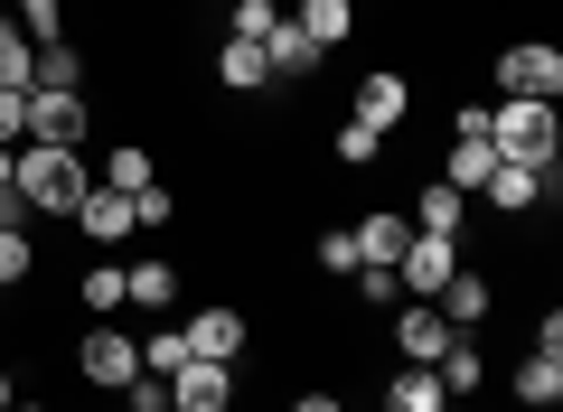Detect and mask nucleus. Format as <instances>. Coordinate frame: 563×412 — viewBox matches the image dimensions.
I'll return each instance as SVG.
<instances>
[{
    "label": "nucleus",
    "instance_id": "36",
    "mask_svg": "<svg viewBox=\"0 0 563 412\" xmlns=\"http://www.w3.org/2000/svg\"><path fill=\"white\" fill-rule=\"evenodd\" d=\"M20 132H29V94H0V141L20 151Z\"/></svg>",
    "mask_w": 563,
    "mask_h": 412
},
{
    "label": "nucleus",
    "instance_id": "23",
    "mask_svg": "<svg viewBox=\"0 0 563 412\" xmlns=\"http://www.w3.org/2000/svg\"><path fill=\"white\" fill-rule=\"evenodd\" d=\"M432 375H442V393H451V403H461V393H479V385H488V356H479V347H470V329H461V337H451V347H442V356H432Z\"/></svg>",
    "mask_w": 563,
    "mask_h": 412
},
{
    "label": "nucleus",
    "instance_id": "6",
    "mask_svg": "<svg viewBox=\"0 0 563 412\" xmlns=\"http://www.w3.org/2000/svg\"><path fill=\"white\" fill-rule=\"evenodd\" d=\"M85 132H95V94H29V132L38 151H85Z\"/></svg>",
    "mask_w": 563,
    "mask_h": 412
},
{
    "label": "nucleus",
    "instance_id": "38",
    "mask_svg": "<svg viewBox=\"0 0 563 412\" xmlns=\"http://www.w3.org/2000/svg\"><path fill=\"white\" fill-rule=\"evenodd\" d=\"M10 403H20V375H10V356H0V412H10Z\"/></svg>",
    "mask_w": 563,
    "mask_h": 412
},
{
    "label": "nucleus",
    "instance_id": "17",
    "mask_svg": "<svg viewBox=\"0 0 563 412\" xmlns=\"http://www.w3.org/2000/svg\"><path fill=\"white\" fill-rule=\"evenodd\" d=\"M347 235H357V263H385V272H395V254L413 244V225H404V207H376V216L347 225Z\"/></svg>",
    "mask_w": 563,
    "mask_h": 412
},
{
    "label": "nucleus",
    "instance_id": "34",
    "mask_svg": "<svg viewBox=\"0 0 563 412\" xmlns=\"http://www.w3.org/2000/svg\"><path fill=\"white\" fill-rule=\"evenodd\" d=\"M122 412H169V375H132L122 385Z\"/></svg>",
    "mask_w": 563,
    "mask_h": 412
},
{
    "label": "nucleus",
    "instance_id": "31",
    "mask_svg": "<svg viewBox=\"0 0 563 412\" xmlns=\"http://www.w3.org/2000/svg\"><path fill=\"white\" fill-rule=\"evenodd\" d=\"M169 216H179V197H169V178H151L132 197V235H169Z\"/></svg>",
    "mask_w": 563,
    "mask_h": 412
},
{
    "label": "nucleus",
    "instance_id": "35",
    "mask_svg": "<svg viewBox=\"0 0 563 412\" xmlns=\"http://www.w3.org/2000/svg\"><path fill=\"white\" fill-rule=\"evenodd\" d=\"M320 272H357V235H347V225H329V235H320Z\"/></svg>",
    "mask_w": 563,
    "mask_h": 412
},
{
    "label": "nucleus",
    "instance_id": "14",
    "mask_svg": "<svg viewBox=\"0 0 563 412\" xmlns=\"http://www.w3.org/2000/svg\"><path fill=\"white\" fill-rule=\"evenodd\" d=\"M179 337H188V356H207V366H244V310H198Z\"/></svg>",
    "mask_w": 563,
    "mask_h": 412
},
{
    "label": "nucleus",
    "instance_id": "27",
    "mask_svg": "<svg viewBox=\"0 0 563 412\" xmlns=\"http://www.w3.org/2000/svg\"><path fill=\"white\" fill-rule=\"evenodd\" d=\"M282 20H291L282 0H225V38H254V47H263V38H273Z\"/></svg>",
    "mask_w": 563,
    "mask_h": 412
},
{
    "label": "nucleus",
    "instance_id": "26",
    "mask_svg": "<svg viewBox=\"0 0 563 412\" xmlns=\"http://www.w3.org/2000/svg\"><path fill=\"white\" fill-rule=\"evenodd\" d=\"M29 94H85V57H76V47H38V85H29Z\"/></svg>",
    "mask_w": 563,
    "mask_h": 412
},
{
    "label": "nucleus",
    "instance_id": "7",
    "mask_svg": "<svg viewBox=\"0 0 563 412\" xmlns=\"http://www.w3.org/2000/svg\"><path fill=\"white\" fill-rule=\"evenodd\" d=\"M461 244H451V235H413V244H404V254H395V291H413V300H432V291H442V281L451 272H461Z\"/></svg>",
    "mask_w": 563,
    "mask_h": 412
},
{
    "label": "nucleus",
    "instance_id": "16",
    "mask_svg": "<svg viewBox=\"0 0 563 412\" xmlns=\"http://www.w3.org/2000/svg\"><path fill=\"white\" fill-rule=\"evenodd\" d=\"M291 29H301V38L329 57V47L357 38V0H301V10H291Z\"/></svg>",
    "mask_w": 563,
    "mask_h": 412
},
{
    "label": "nucleus",
    "instance_id": "11",
    "mask_svg": "<svg viewBox=\"0 0 563 412\" xmlns=\"http://www.w3.org/2000/svg\"><path fill=\"white\" fill-rule=\"evenodd\" d=\"M451 337H461V329H451V319L432 310V300H413V310L395 319V366H432V356H442Z\"/></svg>",
    "mask_w": 563,
    "mask_h": 412
},
{
    "label": "nucleus",
    "instance_id": "29",
    "mask_svg": "<svg viewBox=\"0 0 563 412\" xmlns=\"http://www.w3.org/2000/svg\"><path fill=\"white\" fill-rule=\"evenodd\" d=\"M10 20L29 29V47H57L66 38V0H10Z\"/></svg>",
    "mask_w": 563,
    "mask_h": 412
},
{
    "label": "nucleus",
    "instance_id": "22",
    "mask_svg": "<svg viewBox=\"0 0 563 412\" xmlns=\"http://www.w3.org/2000/svg\"><path fill=\"white\" fill-rule=\"evenodd\" d=\"M432 310H442L451 329H479V319H488V281H479V272H470V263H461V272H451L442 291H432Z\"/></svg>",
    "mask_w": 563,
    "mask_h": 412
},
{
    "label": "nucleus",
    "instance_id": "40",
    "mask_svg": "<svg viewBox=\"0 0 563 412\" xmlns=\"http://www.w3.org/2000/svg\"><path fill=\"white\" fill-rule=\"evenodd\" d=\"M10 412H47V403H29V393H20V403H10Z\"/></svg>",
    "mask_w": 563,
    "mask_h": 412
},
{
    "label": "nucleus",
    "instance_id": "9",
    "mask_svg": "<svg viewBox=\"0 0 563 412\" xmlns=\"http://www.w3.org/2000/svg\"><path fill=\"white\" fill-rule=\"evenodd\" d=\"M179 291H188V281L169 272V254H151V263L122 272V310H141V319H169V310H179Z\"/></svg>",
    "mask_w": 563,
    "mask_h": 412
},
{
    "label": "nucleus",
    "instance_id": "18",
    "mask_svg": "<svg viewBox=\"0 0 563 412\" xmlns=\"http://www.w3.org/2000/svg\"><path fill=\"white\" fill-rule=\"evenodd\" d=\"M385 412H451V393H442L432 366H395L385 375Z\"/></svg>",
    "mask_w": 563,
    "mask_h": 412
},
{
    "label": "nucleus",
    "instance_id": "19",
    "mask_svg": "<svg viewBox=\"0 0 563 412\" xmlns=\"http://www.w3.org/2000/svg\"><path fill=\"white\" fill-rule=\"evenodd\" d=\"M217 85L225 94H263V85H273V57H263L254 38H225L217 47Z\"/></svg>",
    "mask_w": 563,
    "mask_h": 412
},
{
    "label": "nucleus",
    "instance_id": "37",
    "mask_svg": "<svg viewBox=\"0 0 563 412\" xmlns=\"http://www.w3.org/2000/svg\"><path fill=\"white\" fill-rule=\"evenodd\" d=\"M291 412H347L339 393H291Z\"/></svg>",
    "mask_w": 563,
    "mask_h": 412
},
{
    "label": "nucleus",
    "instance_id": "8",
    "mask_svg": "<svg viewBox=\"0 0 563 412\" xmlns=\"http://www.w3.org/2000/svg\"><path fill=\"white\" fill-rule=\"evenodd\" d=\"M169 412H235V366H207V356H188V366L169 375Z\"/></svg>",
    "mask_w": 563,
    "mask_h": 412
},
{
    "label": "nucleus",
    "instance_id": "20",
    "mask_svg": "<svg viewBox=\"0 0 563 412\" xmlns=\"http://www.w3.org/2000/svg\"><path fill=\"white\" fill-rule=\"evenodd\" d=\"M517 403H526V412H554V403H563V356H544V347L517 356Z\"/></svg>",
    "mask_w": 563,
    "mask_h": 412
},
{
    "label": "nucleus",
    "instance_id": "1",
    "mask_svg": "<svg viewBox=\"0 0 563 412\" xmlns=\"http://www.w3.org/2000/svg\"><path fill=\"white\" fill-rule=\"evenodd\" d=\"M85 188H95L85 151H38V141H20V178H10V197H20L29 216H76Z\"/></svg>",
    "mask_w": 563,
    "mask_h": 412
},
{
    "label": "nucleus",
    "instance_id": "10",
    "mask_svg": "<svg viewBox=\"0 0 563 412\" xmlns=\"http://www.w3.org/2000/svg\"><path fill=\"white\" fill-rule=\"evenodd\" d=\"M479 197H488V207H498V216H536L544 197H554V169H517V159H498Z\"/></svg>",
    "mask_w": 563,
    "mask_h": 412
},
{
    "label": "nucleus",
    "instance_id": "12",
    "mask_svg": "<svg viewBox=\"0 0 563 412\" xmlns=\"http://www.w3.org/2000/svg\"><path fill=\"white\" fill-rule=\"evenodd\" d=\"M66 225H76L85 244H122V235H132V197H122V188H103V178H95V188L76 197V216H66Z\"/></svg>",
    "mask_w": 563,
    "mask_h": 412
},
{
    "label": "nucleus",
    "instance_id": "32",
    "mask_svg": "<svg viewBox=\"0 0 563 412\" xmlns=\"http://www.w3.org/2000/svg\"><path fill=\"white\" fill-rule=\"evenodd\" d=\"M179 366H188V337H179V329L161 319V329L141 337V375H179Z\"/></svg>",
    "mask_w": 563,
    "mask_h": 412
},
{
    "label": "nucleus",
    "instance_id": "13",
    "mask_svg": "<svg viewBox=\"0 0 563 412\" xmlns=\"http://www.w3.org/2000/svg\"><path fill=\"white\" fill-rule=\"evenodd\" d=\"M404 113H413V85H404L395 66H366V76H357V122H376V132H404Z\"/></svg>",
    "mask_w": 563,
    "mask_h": 412
},
{
    "label": "nucleus",
    "instance_id": "21",
    "mask_svg": "<svg viewBox=\"0 0 563 412\" xmlns=\"http://www.w3.org/2000/svg\"><path fill=\"white\" fill-rule=\"evenodd\" d=\"M263 57H273V85H301V76H320V66H329V57H320V47H310L291 20H282L273 38H263Z\"/></svg>",
    "mask_w": 563,
    "mask_h": 412
},
{
    "label": "nucleus",
    "instance_id": "15",
    "mask_svg": "<svg viewBox=\"0 0 563 412\" xmlns=\"http://www.w3.org/2000/svg\"><path fill=\"white\" fill-rule=\"evenodd\" d=\"M404 225H413V235H451V244H461V225H470V197L432 178V188H422L413 207H404Z\"/></svg>",
    "mask_w": 563,
    "mask_h": 412
},
{
    "label": "nucleus",
    "instance_id": "3",
    "mask_svg": "<svg viewBox=\"0 0 563 412\" xmlns=\"http://www.w3.org/2000/svg\"><path fill=\"white\" fill-rule=\"evenodd\" d=\"M488 169H498V151H488V103H461V113H451V159H442V188L479 197V188H488Z\"/></svg>",
    "mask_w": 563,
    "mask_h": 412
},
{
    "label": "nucleus",
    "instance_id": "28",
    "mask_svg": "<svg viewBox=\"0 0 563 412\" xmlns=\"http://www.w3.org/2000/svg\"><path fill=\"white\" fill-rule=\"evenodd\" d=\"M329 151H339V169H376V159H385V132H376V122H357V113H347Z\"/></svg>",
    "mask_w": 563,
    "mask_h": 412
},
{
    "label": "nucleus",
    "instance_id": "30",
    "mask_svg": "<svg viewBox=\"0 0 563 412\" xmlns=\"http://www.w3.org/2000/svg\"><path fill=\"white\" fill-rule=\"evenodd\" d=\"M29 272H38V244H29V225H0V291H20Z\"/></svg>",
    "mask_w": 563,
    "mask_h": 412
},
{
    "label": "nucleus",
    "instance_id": "5",
    "mask_svg": "<svg viewBox=\"0 0 563 412\" xmlns=\"http://www.w3.org/2000/svg\"><path fill=\"white\" fill-rule=\"evenodd\" d=\"M498 94L563 103V47H544V38H517V47H498Z\"/></svg>",
    "mask_w": 563,
    "mask_h": 412
},
{
    "label": "nucleus",
    "instance_id": "39",
    "mask_svg": "<svg viewBox=\"0 0 563 412\" xmlns=\"http://www.w3.org/2000/svg\"><path fill=\"white\" fill-rule=\"evenodd\" d=\"M10 178H20V151H10V141H0V188H10Z\"/></svg>",
    "mask_w": 563,
    "mask_h": 412
},
{
    "label": "nucleus",
    "instance_id": "24",
    "mask_svg": "<svg viewBox=\"0 0 563 412\" xmlns=\"http://www.w3.org/2000/svg\"><path fill=\"white\" fill-rule=\"evenodd\" d=\"M29 85H38V47L20 20H0V94H29Z\"/></svg>",
    "mask_w": 563,
    "mask_h": 412
},
{
    "label": "nucleus",
    "instance_id": "2",
    "mask_svg": "<svg viewBox=\"0 0 563 412\" xmlns=\"http://www.w3.org/2000/svg\"><path fill=\"white\" fill-rule=\"evenodd\" d=\"M488 151H498V159H517V169H554V151H563V122H554V103L498 94V113H488Z\"/></svg>",
    "mask_w": 563,
    "mask_h": 412
},
{
    "label": "nucleus",
    "instance_id": "4",
    "mask_svg": "<svg viewBox=\"0 0 563 412\" xmlns=\"http://www.w3.org/2000/svg\"><path fill=\"white\" fill-rule=\"evenodd\" d=\"M76 375L95 393H122L141 375V337L132 329H113V319H95V329H85V347H76Z\"/></svg>",
    "mask_w": 563,
    "mask_h": 412
},
{
    "label": "nucleus",
    "instance_id": "25",
    "mask_svg": "<svg viewBox=\"0 0 563 412\" xmlns=\"http://www.w3.org/2000/svg\"><path fill=\"white\" fill-rule=\"evenodd\" d=\"M151 178H161V159L141 151V141H113V159H103V188H122V197H141V188H151Z\"/></svg>",
    "mask_w": 563,
    "mask_h": 412
},
{
    "label": "nucleus",
    "instance_id": "33",
    "mask_svg": "<svg viewBox=\"0 0 563 412\" xmlns=\"http://www.w3.org/2000/svg\"><path fill=\"white\" fill-rule=\"evenodd\" d=\"M76 291H85V310H95V319H113L122 310V263H85Z\"/></svg>",
    "mask_w": 563,
    "mask_h": 412
}]
</instances>
